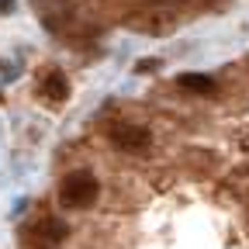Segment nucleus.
I'll return each instance as SVG.
<instances>
[{
  "instance_id": "3",
  "label": "nucleus",
  "mask_w": 249,
  "mask_h": 249,
  "mask_svg": "<svg viewBox=\"0 0 249 249\" xmlns=\"http://www.w3.org/2000/svg\"><path fill=\"white\" fill-rule=\"evenodd\" d=\"M66 222H59V218H42V222L35 225V242L38 246H59L62 239H66Z\"/></svg>"
},
{
  "instance_id": "1",
  "label": "nucleus",
  "mask_w": 249,
  "mask_h": 249,
  "mask_svg": "<svg viewBox=\"0 0 249 249\" xmlns=\"http://www.w3.org/2000/svg\"><path fill=\"white\" fill-rule=\"evenodd\" d=\"M101 194V183L90 170H73L66 180L59 183V201L66 208H90Z\"/></svg>"
},
{
  "instance_id": "5",
  "label": "nucleus",
  "mask_w": 249,
  "mask_h": 249,
  "mask_svg": "<svg viewBox=\"0 0 249 249\" xmlns=\"http://www.w3.org/2000/svg\"><path fill=\"white\" fill-rule=\"evenodd\" d=\"M183 90H191V93H214V80L204 76V73H180L177 80Z\"/></svg>"
},
{
  "instance_id": "4",
  "label": "nucleus",
  "mask_w": 249,
  "mask_h": 249,
  "mask_svg": "<svg viewBox=\"0 0 249 249\" xmlns=\"http://www.w3.org/2000/svg\"><path fill=\"white\" fill-rule=\"evenodd\" d=\"M42 93H45V101H52V104H62L70 97V80L62 76L59 70H52L45 80H42Z\"/></svg>"
},
{
  "instance_id": "2",
  "label": "nucleus",
  "mask_w": 249,
  "mask_h": 249,
  "mask_svg": "<svg viewBox=\"0 0 249 249\" xmlns=\"http://www.w3.org/2000/svg\"><path fill=\"white\" fill-rule=\"evenodd\" d=\"M107 135H111V142H114L118 149H124V152H145V149L152 145V135L142 128V124H128V121L111 124Z\"/></svg>"
}]
</instances>
